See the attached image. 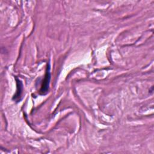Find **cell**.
<instances>
[{
  "mask_svg": "<svg viewBox=\"0 0 154 154\" xmlns=\"http://www.w3.org/2000/svg\"><path fill=\"white\" fill-rule=\"evenodd\" d=\"M51 79V73H50V68L49 66L47 67L46 69V72L45 75V77L44 78V80L43 81V83L42 85L41 89L40 90V93L42 94H45L48 90L49 88V81Z\"/></svg>",
  "mask_w": 154,
  "mask_h": 154,
  "instance_id": "cell-1",
  "label": "cell"
}]
</instances>
